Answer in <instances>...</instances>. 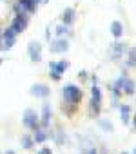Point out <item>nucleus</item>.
<instances>
[{
	"label": "nucleus",
	"instance_id": "412c9836",
	"mask_svg": "<svg viewBox=\"0 0 136 154\" xmlns=\"http://www.w3.org/2000/svg\"><path fill=\"white\" fill-rule=\"evenodd\" d=\"M38 154H53V152H51V149L44 147V149H40V152H38Z\"/></svg>",
	"mask_w": 136,
	"mask_h": 154
},
{
	"label": "nucleus",
	"instance_id": "f03ea898",
	"mask_svg": "<svg viewBox=\"0 0 136 154\" xmlns=\"http://www.w3.org/2000/svg\"><path fill=\"white\" fill-rule=\"evenodd\" d=\"M49 69H51V74H53V78L58 80L60 78V72H63L67 69V62L62 60V62H51L49 63Z\"/></svg>",
	"mask_w": 136,
	"mask_h": 154
},
{
	"label": "nucleus",
	"instance_id": "0eeeda50",
	"mask_svg": "<svg viewBox=\"0 0 136 154\" xmlns=\"http://www.w3.org/2000/svg\"><path fill=\"white\" fill-rule=\"evenodd\" d=\"M67 47H69V44H67L65 40H56V42L51 44V51L53 53H65Z\"/></svg>",
	"mask_w": 136,
	"mask_h": 154
},
{
	"label": "nucleus",
	"instance_id": "f3484780",
	"mask_svg": "<svg viewBox=\"0 0 136 154\" xmlns=\"http://www.w3.org/2000/svg\"><path fill=\"white\" fill-rule=\"evenodd\" d=\"M122 120H123V123L129 122V105H123L122 107Z\"/></svg>",
	"mask_w": 136,
	"mask_h": 154
},
{
	"label": "nucleus",
	"instance_id": "7ed1b4c3",
	"mask_svg": "<svg viewBox=\"0 0 136 154\" xmlns=\"http://www.w3.org/2000/svg\"><path fill=\"white\" fill-rule=\"evenodd\" d=\"M116 91H123V93L131 94V93H134V85H132V82H131L129 78L122 76V78L116 82Z\"/></svg>",
	"mask_w": 136,
	"mask_h": 154
},
{
	"label": "nucleus",
	"instance_id": "aec40b11",
	"mask_svg": "<svg viewBox=\"0 0 136 154\" xmlns=\"http://www.w3.org/2000/svg\"><path fill=\"white\" fill-rule=\"evenodd\" d=\"M100 125H102V127H105V131H111V129H113V125H111V123H107V122H100Z\"/></svg>",
	"mask_w": 136,
	"mask_h": 154
},
{
	"label": "nucleus",
	"instance_id": "20e7f679",
	"mask_svg": "<svg viewBox=\"0 0 136 154\" xmlns=\"http://www.w3.org/2000/svg\"><path fill=\"white\" fill-rule=\"evenodd\" d=\"M24 123H26L29 129H33V131H38V129H40V127H38L36 114H35L31 109H27V111H26V114H24Z\"/></svg>",
	"mask_w": 136,
	"mask_h": 154
},
{
	"label": "nucleus",
	"instance_id": "2eb2a0df",
	"mask_svg": "<svg viewBox=\"0 0 136 154\" xmlns=\"http://www.w3.org/2000/svg\"><path fill=\"white\" fill-rule=\"evenodd\" d=\"M63 22H65V26H69L73 22V9H65L63 11Z\"/></svg>",
	"mask_w": 136,
	"mask_h": 154
},
{
	"label": "nucleus",
	"instance_id": "9d476101",
	"mask_svg": "<svg viewBox=\"0 0 136 154\" xmlns=\"http://www.w3.org/2000/svg\"><path fill=\"white\" fill-rule=\"evenodd\" d=\"M93 107H94V111L98 112L100 111V98H102V94H100V89L96 87V85H93Z\"/></svg>",
	"mask_w": 136,
	"mask_h": 154
},
{
	"label": "nucleus",
	"instance_id": "4468645a",
	"mask_svg": "<svg viewBox=\"0 0 136 154\" xmlns=\"http://www.w3.org/2000/svg\"><path fill=\"white\" fill-rule=\"evenodd\" d=\"M45 140H47V134H45L44 129L35 131V141H36V143H42V141H45Z\"/></svg>",
	"mask_w": 136,
	"mask_h": 154
},
{
	"label": "nucleus",
	"instance_id": "f257e3e1",
	"mask_svg": "<svg viewBox=\"0 0 136 154\" xmlns=\"http://www.w3.org/2000/svg\"><path fill=\"white\" fill-rule=\"evenodd\" d=\"M63 96L67 102H71V103H78L80 98H82V93L76 85H65L63 87Z\"/></svg>",
	"mask_w": 136,
	"mask_h": 154
},
{
	"label": "nucleus",
	"instance_id": "dca6fc26",
	"mask_svg": "<svg viewBox=\"0 0 136 154\" xmlns=\"http://www.w3.org/2000/svg\"><path fill=\"white\" fill-rule=\"evenodd\" d=\"M122 49H123L122 44H114V45H113V58H118L120 53H122Z\"/></svg>",
	"mask_w": 136,
	"mask_h": 154
},
{
	"label": "nucleus",
	"instance_id": "f8f14e48",
	"mask_svg": "<svg viewBox=\"0 0 136 154\" xmlns=\"http://www.w3.org/2000/svg\"><path fill=\"white\" fill-rule=\"evenodd\" d=\"M111 33H113L116 38H120V36L123 35V27H122V24H120L118 20H114V22L111 24Z\"/></svg>",
	"mask_w": 136,
	"mask_h": 154
},
{
	"label": "nucleus",
	"instance_id": "a211bd4d",
	"mask_svg": "<svg viewBox=\"0 0 136 154\" xmlns=\"http://www.w3.org/2000/svg\"><path fill=\"white\" fill-rule=\"evenodd\" d=\"M22 143H24V147H26V149H31V145H33V143H31V140H29L27 136H24V138H22Z\"/></svg>",
	"mask_w": 136,
	"mask_h": 154
},
{
	"label": "nucleus",
	"instance_id": "b1692460",
	"mask_svg": "<svg viewBox=\"0 0 136 154\" xmlns=\"http://www.w3.org/2000/svg\"><path fill=\"white\" fill-rule=\"evenodd\" d=\"M134 123H136V118H134Z\"/></svg>",
	"mask_w": 136,
	"mask_h": 154
},
{
	"label": "nucleus",
	"instance_id": "5701e85b",
	"mask_svg": "<svg viewBox=\"0 0 136 154\" xmlns=\"http://www.w3.org/2000/svg\"><path fill=\"white\" fill-rule=\"evenodd\" d=\"M134 154H136V149H134Z\"/></svg>",
	"mask_w": 136,
	"mask_h": 154
},
{
	"label": "nucleus",
	"instance_id": "39448f33",
	"mask_svg": "<svg viewBox=\"0 0 136 154\" xmlns=\"http://www.w3.org/2000/svg\"><path fill=\"white\" fill-rule=\"evenodd\" d=\"M26 24H27L26 17H24V15H17L15 20H13V24H11V29H13L15 33H22V31L26 29Z\"/></svg>",
	"mask_w": 136,
	"mask_h": 154
},
{
	"label": "nucleus",
	"instance_id": "6e6552de",
	"mask_svg": "<svg viewBox=\"0 0 136 154\" xmlns=\"http://www.w3.org/2000/svg\"><path fill=\"white\" fill-rule=\"evenodd\" d=\"M29 56H31L33 62H38L40 60V45L36 42H31L29 44Z\"/></svg>",
	"mask_w": 136,
	"mask_h": 154
},
{
	"label": "nucleus",
	"instance_id": "6ab92c4d",
	"mask_svg": "<svg viewBox=\"0 0 136 154\" xmlns=\"http://www.w3.org/2000/svg\"><path fill=\"white\" fill-rule=\"evenodd\" d=\"M56 33H58V35H63V33H67V27H65V26H58Z\"/></svg>",
	"mask_w": 136,
	"mask_h": 154
},
{
	"label": "nucleus",
	"instance_id": "423d86ee",
	"mask_svg": "<svg viewBox=\"0 0 136 154\" xmlns=\"http://www.w3.org/2000/svg\"><path fill=\"white\" fill-rule=\"evenodd\" d=\"M2 42H4V49H9L11 45H13V42H15V31L9 27L8 31H4V35H2Z\"/></svg>",
	"mask_w": 136,
	"mask_h": 154
},
{
	"label": "nucleus",
	"instance_id": "1a4fd4ad",
	"mask_svg": "<svg viewBox=\"0 0 136 154\" xmlns=\"http://www.w3.org/2000/svg\"><path fill=\"white\" fill-rule=\"evenodd\" d=\"M31 93L36 94V96H40V98H47L49 96V89L45 85H40V84H36L35 87H31Z\"/></svg>",
	"mask_w": 136,
	"mask_h": 154
},
{
	"label": "nucleus",
	"instance_id": "4be33fe9",
	"mask_svg": "<svg viewBox=\"0 0 136 154\" xmlns=\"http://www.w3.org/2000/svg\"><path fill=\"white\" fill-rule=\"evenodd\" d=\"M87 154H96V150H94V149H91V150H89Z\"/></svg>",
	"mask_w": 136,
	"mask_h": 154
},
{
	"label": "nucleus",
	"instance_id": "9b49d317",
	"mask_svg": "<svg viewBox=\"0 0 136 154\" xmlns=\"http://www.w3.org/2000/svg\"><path fill=\"white\" fill-rule=\"evenodd\" d=\"M18 4L22 8V11H27V13H33L35 11V0H18Z\"/></svg>",
	"mask_w": 136,
	"mask_h": 154
},
{
	"label": "nucleus",
	"instance_id": "ddd939ff",
	"mask_svg": "<svg viewBox=\"0 0 136 154\" xmlns=\"http://www.w3.org/2000/svg\"><path fill=\"white\" fill-rule=\"evenodd\" d=\"M42 112H44V116H42V125H44V127H47V125H49V116H51L49 103H44V107H42Z\"/></svg>",
	"mask_w": 136,
	"mask_h": 154
}]
</instances>
